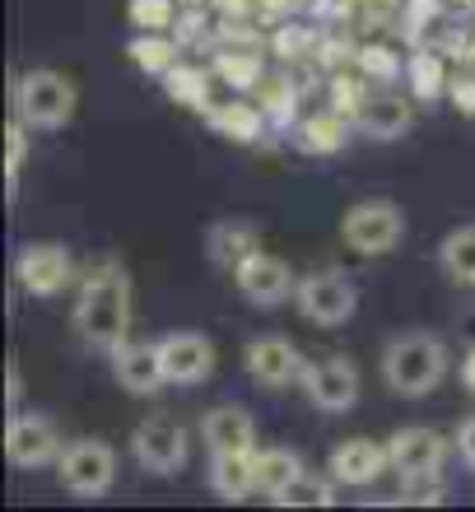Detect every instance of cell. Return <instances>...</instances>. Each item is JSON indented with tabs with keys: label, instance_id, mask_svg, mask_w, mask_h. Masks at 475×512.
Returning <instances> with one entry per match:
<instances>
[{
	"label": "cell",
	"instance_id": "6da1fadb",
	"mask_svg": "<svg viewBox=\"0 0 475 512\" xmlns=\"http://www.w3.org/2000/svg\"><path fill=\"white\" fill-rule=\"evenodd\" d=\"M75 331L84 345L112 354L131 340V280L117 261H98L84 270L80 303H75Z\"/></svg>",
	"mask_w": 475,
	"mask_h": 512
},
{
	"label": "cell",
	"instance_id": "7a4b0ae2",
	"mask_svg": "<svg viewBox=\"0 0 475 512\" xmlns=\"http://www.w3.org/2000/svg\"><path fill=\"white\" fill-rule=\"evenodd\" d=\"M443 378H448V345L429 331H406L382 350V382L406 401L429 396Z\"/></svg>",
	"mask_w": 475,
	"mask_h": 512
},
{
	"label": "cell",
	"instance_id": "3957f363",
	"mask_svg": "<svg viewBox=\"0 0 475 512\" xmlns=\"http://www.w3.org/2000/svg\"><path fill=\"white\" fill-rule=\"evenodd\" d=\"M14 112L24 117L33 131H61L75 117L80 89L52 66H33L24 75H14Z\"/></svg>",
	"mask_w": 475,
	"mask_h": 512
},
{
	"label": "cell",
	"instance_id": "277c9868",
	"mask_svg": "<svg viewBox=\"0 0 475 512\" xmlns=\"http://www.w3.org/2000/svg\"><path fill=\"white\" fill-rule=\"evenodd\" d=\"M406 233V215L401 205L387 201V196H368V201H354L340 219V238L345 247H354L359 256H387Z\"/></svg>",
	"mask_w": 475,
	"mask_h": 512
},
{
	"label": "cell",
	"instance_id": "5b68a950",
	"mask_svg": "<svg viewBox=\"0 0 475 512\" xmlns=\"http://www.w3.org/2000/svg\"><path fill=\"white\" fill-rule=\"evenodd\" d=\"M56 480L75 499H103L117 485V452L98 438H75L56 457Z\"/></svg>",
	"mask_w": 475,
	"mask_h": 512
},
{
	"label": "cell",
	"instance_id": "8992f818",
	"mask_svg": "<svg viewBox=\"0 0 475 512\" xmlns=\"http://www.w3.org/2000/svg\"><path fill=\"white\" fill-rule=\"evenodd\" d=\"M294 303H299V312L313 326H345L354 317V308H359V289H354V280L345 270L322 266V270L299 275Z\"/></svg>",
	"mask_w": 475,
	"mask_h": 512
},
{
	"label": "cell",
	"instance_id": "52a82bcc",
	"mask_svg": "<svg viewBox=\"0 0 475 512\" xmlns=\"http://www.w3.org/2000/svg\"><path fill=\"white\" fill-rule=\"evenodd\" d=\"M359 391H364V378H359V364L350 354H322V359H308V373H303V396L313 410L322 415H345L359 405Z\"/></svg>",
	"mask_w": 475,
	"mask_h": 512
},
{
	"label": "cell",
	"instance_id": "ba28073f",
	"mask_svg": "<svg viewBox=\"0 0 475 512\" xmlns=\"http://www.w3.org/2000/svg\"><path fill=\"white\" fill-rule=\"evenodd\" d=\"M233 284H238V294H243L252 308H280V303H289V298L299 294L294 266H289L285 256L266 252V247H257L247 261H238Z\"/></svg>",
	"mask_w": 475,
	"mask_h": 512
},
{
	"label": "cell",
	"instance_id": "9c48e42d",
	"mask_svg": "<svg viewBox=\"0 0 475 512\" xmlns=\"http://www.w3.org/2000/svg\"><path fill=\"white\" fill-rule=\"evenodd\" d=\"M75 256L66 243H24L14 252V284L33 298H56L75 280Z\"/></svg>",
	"mask_w": 475,
	"mask_h": 512
},
{
	"label": "cell",
	"instance_id": "30bf717a",
	"mask_svg": "<svg viewBox=\"0 0 475 512\" xmlns=\"http://www.w3.org/2000/svg\"><path fill=\"white\" fill-rule=\"evenodd\" d=\"M61 429H56L47 415H24V410H10L5 419V457H10L14 471H42V466H56L61 457Z\"/></svg>",
	"mask_w": 475,
	"mask_h": 512
},
{
	"label": "cell",
	"instance_id": "8fae6325",
	"mask_svg": "<svg viewBox=\"0 0 475 512\" xmlns=\"http://www.w3.org/2000/svg\"><path fill=\"white\" fill-rule=\"evenodd\" d=\"M187 452H191L187 429L168 415L145 419V424L131 433V457H136V466L145 475H177L187 466Z\"/></svg>",
	"mask_w": 475,
	"mask_h": 512
},
{
	"label": "cell",
	"instance_id": "7c38bea8",
	"mask_svg": "<svg viewBox=\"0 0 475 512\" xmlns=\"http://www.w3.org/2000/svg\"><path fill=\"white\" fill-rule=\"evenodd\" d=\"M243 368H247V378L257 382V387L280 391V387H294V382H303V373H308V359H303V350L289 336H257V340H247Z\"/></svg>",
	"mask_w": 475,
	"mask_h": 512
},
{
	"label": "cell",
	"instance_id": "4fadbf2b",
	"mask_svg": "<svg viewBox=\"0 0 475 512\" xmlns=\"http://www.w3.org/2000/svg\"><path fill=\"white\" fill-rule=\"evenodd\" d=\"M159 359L173 387H201L215 373V340L205 331H168L159 340Z\"/></svg>",
	"mask_w": 475,
	"mask_h": 512
},
{
	"label": "cell",
	"instance_id": "5bb4252c",
	"mask_svg": "<svg viewBox=\"0 0 475 512\" xmlns=\"http://www.w3.org/2000/svg\"><path fill=\"white\" fill-rule=\"evenodd\" d=\"M387 452H392V471L401 475V480H438L443 461H448L443 433L424 429V424H415V429H396L392 438H387Z\"/></svg>",
	"mask_w": 475,
	"mask_h": 512
},
{
	"label": "cell",
	"instance_id": "9a60e30c",
	"mask_svg": "<svg viewBox=\"0 0 475 512\" xmlns=\"http://www.w3.org/2000/svg\"><path fill=\"white\" fill-rule=\"evenodd\" d=\"M326 471L336 475V485L364 489V485H373L378 475L392 471V452H387V443H373V438H345V443L331 447Z\"/></svg>",
	"mask_w": 475,
	"mask_h": 512
},
{
	"label": "cell",
	"instance_id": "2e32d148",
	"mask_svg": "<svg viewBox=\"0 0 475 512\" xmlns=\"http://www.w3.org/2000/svg\"><path fill=\"white\" fill-rule=\"evenodd\" d=\"M112 359V378L122 382L131 396H154L159 387H168V373H163V359H159V340H126L117 350L108 354Z\"/></svg>",
	"mask_w": 475,
	"mask_h": 512
},
{
	"label": "cell",
	"instance_id": "e0dca14e",
	"mask_svg": "<svg viewBox=\"0 0 475 512\" xmlns=\"http://www.w3.org/2000/svg\"><path fill=\"white\" fill-rule=\"evenodd\" d=\"M205 480H210V494L224 503H243V499H252V494H261L257 489V447H247V452H210Z\"/></svg>",
	"mask_w": 475,
	"mask_h": 512
},
{
	"label": "cell",
	"instance_id": "ac0fdd59",
	"mask_svg": "<svg viewBox=\"0 0 475 512\" xmlns=\"http://www.w3.org/2000/svg\"><path fill=\"white\" fill-rule=\"evenodd\" d=\"M354 131L368 140H401L410 131V98L396 89H378L364 98V108L354 117Z\"/></svg>",
	"mask_w": 475,
	"mask_h": 512
},
{
	"label": "cell",
	"instance_id": "d6986e66",
	"mask_svg": "<svg viewBox=\"0 0 475 512\" xmlns=\"http://www.w3.org/2000/svg\"><path fill=\"white\" fill-rule=\"evenodd\" d=\"M201 438L210 452H247L257 447V424L243 405H210L201 415Z\"/></svg>",
	"mask_w": 475,
	"mask_h": 512
},
{
	"label": "cell",
	"instance_id": "ffe728a7",
	"mask_svg": "<svg viewBox=\"0 0 475 512\" xmlns=\"http://www.w3.org/2000/svg\"><path fill=\"white\" fill-rule=\"evenodd\" d=\"M350 117L336 108H322V112H308L303 122H294V145H299V154H313V159H322V154H340L345 149V140H350Z\"/></svg>",
	"mask_w": 475,
	"mask_h": 512
},
{
	"label": "cell",
	"instance_id": "44dd1931",
	"mask_svg": "<svg viewBox=\"0 0 475 512\" xmlns=\"http://www.w3.org/2000/svg\"><path fill=\"white\" fill-rule=\"evenodd\" d=\"M205 126H210L215 135H224V140H233V145H257L261 135L271 131V122H266L261 103H243V98L215 103V108L205 112Z\"/></svg>",
	"mask_w": 475,
	"mask_h": 512
},
{
	"label": "cell",
	"instance_id": "7402d4cb",
	"mask_svg": "<svg viewBox=\"0 0 475 512\" xmlns=\"http://www.w3.org/2000/svg\"><path fill=\"white\" fill-rule=\"evenodd\" d=\"M215 80L229 89H257L266 80L261 42H215Z\"/></svg>",
	"mask_w": 475,
	"mask_h": 512
},
{
	"label": "cell",
	"instance_id": "603a6c76",
	"mask_svg": "<svg viewBox=\"0 0 475 512\" xmlns=\"http://www.w3.org/2000/svg\"><path fill=\"white\" fill-rule=\"evenodd\" d=\"M261 247L257 229L252 224H243V219H215L210 229H205V256L215 261L219 270H238V261H247V256Z\"/></svg>",
	"mask_w": 475,
	"mask_h": 512
},
{
	"label": "cell",
	"instance_id": "cb8c5ba5",
	"mask_svg": "<svg viewBox=\"0 0 475 512\" xmlns=\"http://www.w3.org/2000/svg\"><path fill=\"white\" fill-rule=\"evenodd\" d=\"M163 89L173 98L177 108H191V112H210L215 108V70L210 66H196V61H177L168 75H163Z\"/></svg>",
	"mask_w": 475,
	"mask_h": 512
},
{
	"label": "cell",
	"instance_id": "d4e9b609",
	"mask_svg": "<svg viewBox=\"0 0 475 512\" xmlns=\"http://www.w3.org/2000/svg\"><path fill=\"white\" fill-rule=\"evenodd\" d=\"M406 80H410V98H420V103H438V98L448 94V52L443 47H415L406 56Z\"/></svg>",
	"mask_w": 475,
	"mask_h": 512
},
{
	"label": "cell",
	"instance_id": "484cf974",
	"mask_svg": "<svg viewBox=\"0 0 475 512\" xmlns=\"http://www.w3.org/2000/svg\"><path fill=\"white\" fill-rule=\"evenodd\" d=\"M182 42H177V33H136V38L126 42V56L136 61L140 75H154V80H163L168 70L182 61Z\"/></svg>",
	"mask_w": 475,
	"mask_h": 512
},
{
	"label": "cell",
	"instance_id": "4316f807",
	"mask_svg": "<svg viewBox=\"0 0 475 512\" xmlns=\"http://www.w3.org/2000/svg\"><path fill=\"white\" fill-rule=\"evenodd\" d=\"M261 94V112H266V122L275 126V131H294V117H299V94L303 84L299 75H266V80L257 84Z\"/></svg>",
	"mask_w": 475,
	"mask_h": 512
},
{
	"label": "cell",
	"instance_id": "83f0119b",
	"mask_svg": "<svg viewBox=\"0 0 475 512\" xmlns=\"http://www.w3.org/2000/svg\"><path fill=\"white\" fill-rule=\"evenodd\" d=\"M317 42H322V28L285 19V24H275V33L266 38V47H271L275 61H289V66H313Z\"/></svg>",
	"mask_w": 475,
	"mask_h": 512
},
{
	"label": "cell",
	"instance_id": "f1b7e54d",
	"mask_svg": "<svg viewBox=\"0 0 475 512\" xmlns=\"http://www.w3.org/2000/svg\"><path fill=\"white\" fill-rule=\"evenodd\" d=\"M331 499H336V475H317L308 466L275 494L280 508H331Z\"/></svg>",
	"mask_w": 475,
	"mask_h": 512
},
{
	"label": "cell",
	"instance_id": "f546056e",
	"mask_svg": "<svg viewBox=\"0 0 475 512\" xmlns=\"http://www.w3.org/2000/svg\"><path fill=\"white\" fill-rule=\"evenodd\" d=\"M438 266L448 270V280L457 284H475V224L452 229L443 243H438Z\"/></svg>",
	"mask_w": 475,
	"mask_h": 512
},
{
	"label": "cell",
	"instance_id": "4dcf8cb0",
	"mask_svg": "<svg viewBox=\"0 0 475 512\" xmlns=\"http://www.w3.org/2000/svg\"><path fill=\"white\" fill-rule=\"evenodd\" d=\"M299 471H303V461L294 447H261L257 452V489L266 499H275Z\"/></svg>",
	"mask_w": 475,
	"mask_h": 512
},
{
	"label": "cell",
	"instance_id": "1f68e13d",
	"mask_svg": "<svg viewBox=\"0 0 475 512\" xmlns=\"http://www.w3.org/2000/svg\"><path fill=\"white\" fill-rule=\"evenodd\" d=\"M373 94L368 89V75L359 66H345V70H331V80H326V108L345 112V117H359V108H364V98Z\"/></svg>",
	"mask_w": 475,
	"mask_h": 512
},
{
	"label": "cell",
	"instance_id": "d6a6232c",
	"mask_svg": "<svg viewBox=\"0 0 475 512\" xmlns=\"http://www.w3.org/2000/svg\"><path fill=\"white\" fill-rule=\"evenodd\" d=\"M354 66L364 70L368 80H401L406 75V56L392 52L387 42H359V52H354Z\"/></svg>",
	"mask_w": 475,
	"mask_h": 512
},
{
	"label": "cell",
	"instance_id": "836d02e7",
	"mask_svg": "<svg viewBox=\"0 0 475 512\" xmlns=\"http://www.w3.org/2000/svg\"><path fill=\"white\" fill-rule=\"evenodd\" d=\"M177 5L182 0H126V19L136 24V33H173Z\"/></svg>",
	"mask_w": 475,
	"mask_h": 512
},
{
	"label": "cell",
	"instance_id": "e575fe53",
	"mask_svg": "<svg viewBox=\"0 0 475 512\" xmlns=\"http://www.w3.org/2000/svg\"><path fill=\"white\" fill-rule=\"evenodd\" d=\"M28 131H33V126L14 112L10 126H5V187H10V196H14V187H19V173H24V159H28Z\"/></svg>",
	"mask_w": 475,
	"mask_h": 512
},
{
	"label": "cell",
	"instance_id": "d590c367",
	"mask_svg": "<svg viewBox=\"0 0 475 512\" xmlns=\"http://www.w3.org/2000/svg\"><path fill=\"white\" fill-rule=\"evenodd\" d=\"M448 103L462 117H475V66L466 70V75H452V84H448Z\"/></svg>",
	"mask_w": 475,
	"mask_h": 512
},
{
	"label": "cell",
	"instance_id": "8d00e7d4",
	"mask_svg": "<svg viewBox=\"0 0 475 512\" xmlns=\"http://www.w3.org/2000/svg\"><path fill=\"white\" fill-rule=\"evenodd\" d=\"M215 19H261V0H205Z\"/></svg>",
	"mask_w": 475,
	"mask_h": 512
},
{
	"label": "cell",
	"instance_id": "74e56055",
	"mask_svg": "<svg viewBox=\"0 0 475 512\" xmlns=\"http://www.w3.org/2000/svg\"><path fill=\"white\" fill-rule=\"evenodd\" d=\"M457 452H462V461L475 471V415H466L462 424H457Z\"/></svg>",
	"mask_w": 475,
	"mask_h": 512
},
{
	"label": "cell",
	"instance_id": "f35d334b",
	"mask_svg": "<svg viewBox=\"0 0 475 512\" xmlns=\"http://www.w3.org/2000/svg\"><path fill=\"white\" fill-rule=\"evenodd\" d=\"M19 401H24V378H19V364H5V405L10 410H19Z\"/></svg>",
	"mask_w": 475,
	"mask_h": 512
},
{
	"label": "cell",
	"instance_id": "ab89813d",
	"mask_svg": "<svg viewBox=\"0 0 475 512\" xmlns=\"http://www.w3.org/2000/svg\"><path fill=\"white\" fill-rule=\"evenodd\" d=\"M462 387L475 396V345L466 350V359H462Z\"/></svg>",
	"mask_w": 475,
	"mask_h": 512
},
{
	"label": "cell",
	"instance_id": "60d3db41",
	"mask_svg": "<svg viewBox=\"0 0 475 512\" xmlns=\"http://www.w3.org/2000/svg\"><path fill=\"white\" fill-rule=\"evenodd\" d=\"M182 5H205V0H182Z\"/></svg>",
	"mask_w": 475,
	"mask_h": 512
}]
</instances>
